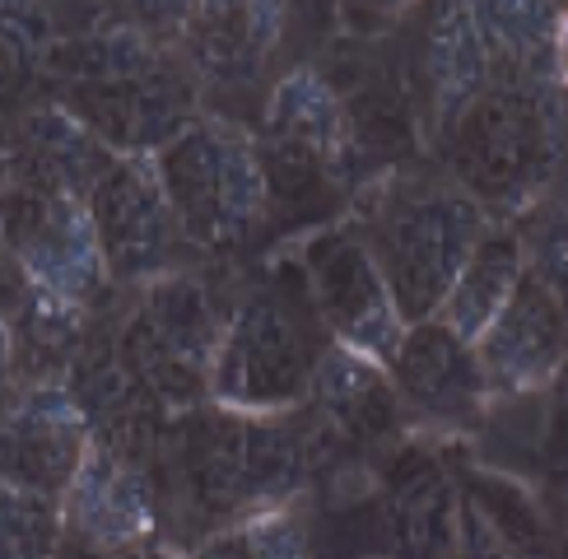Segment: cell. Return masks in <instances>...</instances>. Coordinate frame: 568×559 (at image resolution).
Returning <instances> with one entry per match:
<instances>
[{"label":"cell","instance_id":"26","mask_svg":"<svg viewBox=\"0 0 568 559\" xmlns=\"http://www.w3.org/2000/svg\"><path fill=\"white\" fill-rule=\"evenodd\" d=\"M61 42L57 23L47 10L6 6L0 10V57H6V103H14L23 89L42 80V65Z\"/></svg>","mask_w":568,"mask_h":559},{"label":"cell","instance_id":"21","mask_svg":"<svg viewBox=\"0 0 568 559\" xmlns=\"http://www.w3.org/2000/svg\"><path fill=\"white\" fill-rule=\"evenodd\" d=\"M419 84H424V108H429L424 112L429 140L494 84L476 6H443L429 14L419 42Z\"/></svg>","mask_w":568,"mask_h":559},{"label":"cell","instance_id":"12","mask_svg":"<svg viewBox=\"0 0 568 559\" xmlns=\"http://www.w3.org/2000/svg\"><path fill=\"white\" fill-rule=\"evenodd\" d=\"M89 215L99 228V247L112 285L145 289L173 271H192L186 256L196 247L173 215V201L163 192L154 154H122L108 177L93 186Z\"/></svg>","mask_w":568,"mask_h":559},{"label":"cell","instance_id":"28","mask_svg":"<svg viewBox=\"0 0 568 559\" xmlns=\"http://www.w3.org/2000/svg\"><path fill=\"white\" fill-rule=\"evenodd\" d=\"M555 392H559V434H564V443H568V364H564V373H559Z\"/></svg>","mask_w":568,"mask_h":559},{"label":"cell","instance_id":"25","mask_svg":"<svg viewBox=\"0 0 568 559\" xmlns=\"http://www.w3.org/2000/svg\"><path fill=\"white\" fill-rule=\"evenodd\" d=\"M0 522H6V559H57L65 550V504L57 495L6 485Z\"/></svg>","mask_w":568,"mask_h":559},{"label":"cell","instance_id":"4","mask_svg":"<svg viewBox=\"0 0 568 559\" xmlns=\"http://www.w3.org/2000/svg\"><path fill=\"white\" fill-rule=\"evenodd\" d=\"M568 154V108L559 80H499L434 135V163L494 224L555 192Z\"/></svg>","mask_w":568,"mask_h":559},{"label":"cell","instance_id":"27","mask_svg":"<svg viewBox=\"0 0 568 559\" xmlns=\"http://www.w3.org/2000/svg\"><path fill=\"white\" fill-rule=\"evenodd\" d=\"M555 75L559 89L568 93V10H559V29H555Z\"/></svg>","mask_w":568,"mask_h":559},{"label":"cell","instance_id":"7","mask_svg":"<svg viewBox=\"0 0 568 559\" xmlns=\"http://www.w3.org/2000/svg\"><path fill=\"white\" fill-rule=\"evenodd\" d=\"M163 192L186 243L210 256L243 252L271 224V182L256 135L233 116L205 112L159 154Z\"/></svg>","mask_w":568,"mask_h":559},{"label":"cell","instance_id":"23","mask_svg":"<svg viewBox=\"0 0 568 559\" xmlns=\"http://www.w3.org/2000/svg\"><path fill=\"white\" fill-rule=\"evenodd\" d=\"M196 559H317L313 546V522L298 504L247 518L220 536H210L205 546L192 550Z\"/></svg>","mask_w":568,"mask_h":559},{"label":"cell","instance_id":"6","mask_svg":"<svg viewBox=\"0 0 568 559\" xmlns=\"http://www.w3.org/2000/svg\"><path fill=\"white\" fill-rule=\"evenodd\" d=\"M229 308L233 298H220L201 271H173L135 289L131 308L112 322L116 355L131 383L169 419L210 402Z\"/></svg>","mask_w":568,"mask_h":559},{"label":"cell","instance_id":"15","mask_svg":"<svg viewBox=\"0 0 568 559\" xmlns=\"http://www.w3.org/2000/svg\"><path fill=\"white\" fill-rule=\"evenodd\" d=\"M307 419L317 429V448H322V466L326 461H377L392 443H400L406 429V415H400L396 387L387 378V364H377L368 355H354V349L336 345L322 355L313 392H307Z\"/></svg>","mask_w":568,"mask_h":559},{"label":"cell","instance_id":"19","mask_svg":"<svg viewBox=\"0 0 568 559\" xmlns=\"http://www.w3.org/2000/svg\"><path fill=\"white\" fill-rule=\"evenodd\" d=\"M284 6H192L178 14L173 42L201 93H243L284 42Z\"/></svg>","mask_w":568,"mask_h":559},{"label":"cell","instance_id":"8","mask_svg":"<svg viewBox=\"0 0 568 559\" xmlns=\"http://www.w3.org/2000/svg\"><path fill=\"white\" fill-rule=\"evenodd\" d=\"M271 182V215L313 210L317 201L359 186V150L341 84L322 65L290 70L262 108V126L252 131Z\"/></svg>","mask_w":568,"mask_h":559},{"label":"cell","instance_id":"10","mask_svg":"<svg viewBox=\"0 0 568 559\" xmlns=\"http://www.w3.org/2000/svg\"><path fill=\"white\" fill-rule=\"evenodd\" d=\"M65 541L93 559H154L163 546V504L154 453L93 438L75 485L65 489Z\"/></svg>","mask_w":568,"mask_h":559},{"label":"cell","instance_id":"18","mask_svg":"<svg viewBox=\"0 0 568 559\" xmlns=\"http://www.w3.org/2000/svg\"><path fill=\"white\" fill-rule=\"evenodd\" d=\"M476 359L485 373L489 402L555 387L568 364V313L531 275H523V285L504 303V313L476 341Z\"/></svg>","mask_w":568,"mask_h":559},{"label":"cell","instance_id":"30","mask_svg":"<svg viewBox=\"0 0 568 559\" xmlns=\"http://www.w3.org/2000/svg\"><path fill=\"white\" fill-rule=\"evenodd\" d=\"M57 559H93V555H84V550H80V546H70V541H65V550H61V555H57Z\"/></svg>","mask_w":568,"mask_h":559},{"label":"cell","instance_id":"2","mask_svg":"<svg viewBox=\"0 0 568 559\" xmlns=\"http://www.w3.org/2000/svg\"><path fill=\"white\" fill-rule=\"evenodd\" d=\"M182 10L103 14L99 29L61 33L42 84L112 154H159L201 112V84L186 70L173 29Z\"/></svg>","mask_w":568,"mask_h":559},{"label":"cell","instance_id":"29","mask_svg":"<svg viewBox=\"0 0 568 559\" xmlns=\"http://www.w3.org/2000/svg\"><path fill=\"white\" fill-rule=\"evenodd\" d=\"M154 559H196V555L192 550H178V546H159Z\"/></svg>","mask_w":568,"mask_h":559},{"label":"cell","instance_id":"14","mask_svg":"<svg viewBox=\"0 0 568 559\" xmlns=\"http://www.w3.org/2000/svg\"><path fill=\"white\" fill-rule=\"evenodd\" d=\"M387 378L396 387L406 429L424 438H466L485 425L489 387L476 359V345L462 341L438 317L415 322L406 341L387 359Z\"/></svg>","mask_w":568,"mask_h":559},{"label":"cell","instance_id":"13","mask_svg":"<svg viewBox=\"0 0 568 559\" xmlns=\"http://www.w3.org/2000/svg\"><path fill=\"white\" fill-rule=\"evenodd\" d=\"M453 457L406 434L368 466V518L392 559H453Z\"/></svg>","mask_w":568,"mask_h":559},{"label":"cell","instance_id":"11","mask_svg":"<svg viewBox=\"0 0 568 559\" xmlns=\"http://www.w3.org/2000/svg\"><path fill=\"white\" fill-rule=\"evenodd\" d=\"M6 252L29 285L75 303L84 313L99 308L112 289L99 228H93L89 201L80 196L6 182Z\"/></svg>","mask_w":568,"mask_h":559},{"label":"cell","instance_id":"5","mask_svg":"<svg viewBox=\"0 0 568 559\" xmlns=\"http://www.w3.org/2000/svg\"><path fill=\"white\" fill-rule=\"evenodd\" d=\"M331 336L307 298L298 256L275 262L233 294L210 402L247 415H290L307 406Z\"/></svg>","mask_w":568,"mask_h":559},{"label":"cell","instance_id":"16","mask_svg":"<svg viewBox=\"0 0 568 559\" xmlns=\"http://www.w3.org/2000/svg\"><path fill=\"white\" fill-rule=\"evenodd\" d=\"M93 448V425L70 383H29L10 392L6 410V453H0V476L6 485L42 489V495L65 499L80 466Z\"/></svg>","mask_w":568,"mask_h":559},{"label":"cell","instance_id":"17","mask_svg":"<svg viewBox=\"0 0 568 559\" xmlns=\"http://www.w3.org/2000/svg\"><path fill=\"white\" fill-rule=\"evenodd\" d=\"M453 559H555V527L523 480L453 461Z\"/></svg>","mask_w":568,"mask_h":559},{"label":"cell","instance_id":"9","mask_svg":"<svg viewBox=\"0 0 568 559\" xmlns=\"http://www.w3.org/2000/svg\"><path fill=\"white\" fill-rule=\"evenodd\" d=\"M294 256L326 336L354 355L387 364L410 326L354 224H322L317 233H307Z\"/></svg>","mask_w":568,"mask_h":559},{"label":"cell","instance_id":"22","mask_svg":"<svg viewBox=\"0 0 568 559\" xmlns=\"http://www.w3.org/2000/svg\"><path fill=\"white\" fill-rule=\"evenodd\" d=\"M523 275H527V266H523V243H517V228L513 224H489L480 247L470 252V262L462 266L453 294L443 298L438 322L453 326L462 341L476 345L489 332V322L504 313V303L517 294Z\"/></svg>","mask_w":568,"mask_h":559},{"label":"cell","instance_id":"20","mask_svg":"<svg viewBox=\"0 0 568 559\" xmlns=\"http://www.w3.org/2000/svg\"><path fill=\"white\" fill-rule=\"evenodd\" d=\"M122 159L112 154L84 122H75L57 103H33L10 122L6 145V182L38 186V192H61L89 201L93 186L108 177V169Z\"/></svg>","mask_w":568,"mask_h":559},{"label":"cell","instance_id":"3","mask_svg":"<svg viewBox=\"0 0 568 559\" xmlns=\"http://www.w3.org/2000/svg\"><path fill=\"white\" fill-rule=\"evenodd\" d=\"M354 233L373 252L406 326L438 317L462 266L489 233V215L462 186L434 169H392L359 186Z\"/></svg>","mask_w":568,"mask_h":559},{"label":"cell","instance_id":"1","mask_svg":"<svg viewBox=\"0 0 568 559\" xmlns=\"http://www.w3.org/2000/svg\"><path fill=\"white\" fill-rule=\"evenodd\" d=\"M317 471L322 448L307 410L247 415L205 402L173 415L154 453L163 522H173L186 550L247 518L298 504Z\"/></svg>","mask_w":568,"mask_h":559},{"label":"cell","instance_id":"24","mask_svg":"<svg viewBox=\"0 0 568 559\" xmlns=\"http://www.w3.org/2000/svg\"><path fill=\"white\" fill-rule=\"evenodd\" d=\"M517 243H523V266L559 308L568 313V196H540L527 215L513 220Z\"/></svg>","mask_w":568,"mask_h":559}]
</instances>
